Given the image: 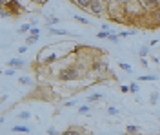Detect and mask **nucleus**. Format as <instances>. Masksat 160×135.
Masks as SVG:
<instances>
[{
  "label": "nucleus",
  "instance_id": "nucleus-9",
  "mask_svg": "<svg viewBox=\"0 0 160 135\" xmlns=\"http://www.w3.org/2000/svg\"><path fill=\"white\" fill-rule=\"evenodd\" d=\"M82 131H84L82 128H75V126H73V128H67L64 133H65V135H75V133H82Z\"/></svg>",
  "mask_w": 160,
  "mask_h": 135
},
{
  "label": "nucleus",
  "instance_id": "nucleus-21",
  "mask_svg": "<svg viewBox=\"0 0 160 135\" xmlns=\"http://www.w3.org/2000/svg\"><path fill=\"white\" fill-rule=\"evenodd\" d=\"M0 15H2V18H9L13 13L9 11V9H6V8H2V11H0Z\"/></svg>",
  "mask_w": 160,
  "mask_h": 135
},
{
  "label": "nucleus",
  "instance_id": "nucleus-6",
  "mask_svg": "<svg viewBox=\"0 0 160 135\" xmlns=\"http://www.w3.org/2000/svg\"><path fill=\"white\" fill-rule=\"evenodd\" d=\"M151 20H153L155 26H160V8H156V9L151 11Z\"/></svg>",
  "mask_w": 160,
  "mask_h": 135
},
{
  "label": "nucleus",
  "instance_id": "nucleus-19",
  "mask_svg": "<svg viewBox=\"0 0 160 135\" xmlns=\"http://www.w3.org/2000/svg\"><path fill=\"white\" fill-rule=\"evenodd\" d=\"M100 99H102V93H93V95L87 97V100H91V102H93V100H100Z\"/></svg>",
  "mask_w": 160,
  "mask_h": 135
},
{
  "label": "nucleus",
  "instance_id": "nucleus-38",
  "mask_svg": "<svg viewBox=\"0 0 160 135\" xmlns=\"http://www.w3.org/2000/svg\"><path fill=\"white\" fill-rule=\"evenodd\" d=\"M73 2H75V0H73Z\"/></svg>",
  "mask_w": 160,
  "mask_h": 135
},
{
  "label": "nucleus",
  "instance_id": "nucleus-16",
  "mask_svg": "<svg viewBox=\"0 0 160 135\" xmlns=\"http://www.w3.org/2000/svg\"><path fill=\"white\" fill-rule=\"evenodd\" d=\"M38 40V37H35V35H29L28 38H26V44H28V46H31V44H35Z\"/></svg>",
  "mask_w": 160,
  "mask_h": 135
},
{
  "label": "nucleus",
  "instance_id": "nucleus-5",
  "mask_svg": "<svg viewBox=\"0 0 160 135\" xmlns=\"http://www.w3.org/2000/svg\"><path fill=\"white\" fill-rule=\"evenodd\" d=\"M24 64H26L24 58H9V60H7V66H9V68H15V70H20Z\"/></svg>",
  "mask_w": 160,
  "mask_h": 135
},
{
  "label": "nucleus",
  "instance_id": "nucleus-33",
  "mask_svg": "<svg viewBox=\"0 0 160 135\" xmlns=\"http://www.w3.org/2000/svg\"><path fill=\"white\" fill-rule=\"evenodd\" d=\"M31 35H35V37H38V35H40V31H38V28H33V29H31Z\"/></svg>",
  "mask_w": 160,
  "mask_h": 135
},
{
  "label": "nucleus",
  "instance_id": "nucleus-23",
  "mask_svg": "<svg viewBox=\"0 0 160 135\" xmlns=\"http://www.w3.org/2000/svg\"><path fill=\"white\" fill-rule=\"evenodd\" d=\"M97 37H98V38H107V37H109V31L102 29V31H98V33H97Z\"/></svg>",
  "mask_w": 160,
  "mask_h": 135
},
{
  "label": "nucleus",
  "instance_id": "nucleus-35",
  "mask_svg": "<svg viewBox=\"0 0 160 135\" xmlns=\"http://www.w3.org/2000/svg\"><path fill=\"white\" fill-rule=\"evenodd\" d=\"M140 64H142V66H144V68H147V66H149V64H147V60H146V58H144V57H142V58H140Z\"/></svg>",
  "mask_w": 160,
  "mask_h": 135
},
{
  "label": "nucleus",
  "instance_id": "nucleus-29",
  "mask_svg": "<svg viewBox=\"0 0 160 135\" xmlns=\"http://www.w3.org/2000/svg\"><path fill=\"white\" fill-rule=\"evenodd\" d=\"M78 111H80V113H89V106H80Z\"/></svg>",
  "mask_w": 160,
  "mask_h": 135
},
{
  "label": "nucleus",
  "instance_id": "nucleus-13",
  "mask_svg": "<svg viewBox=\"0 0 160 135\" xmlns=\"http://www.w3.org/2000/svg\"><path fill=\"white\" fill-rule=\"evenodd\" d=\"M28 31H31V26L29 24H22L20 28H18V33L22 35V33H28Z\"/></svg>",
  "mask_w": 160,
  "mask_h": 135
},
{
  "label": "nucleus",
  "instance_id": "nucleus-18",
  "mask_svg": "<svg viewBox=\"0 0 160 135\" xmlns=\"http://www.w3.org/2000/svg\"><path fill=\"white\" fill-rule=\"evenodd\" d=\"M75 20H77V22H80V24H86V26L89 24V20H87V18H84V16H80V15H75Z\"/></svg>",
  "mask_w": 160,
  "mask_h": 135
},
{
  "label": "nucleus",
  "instance_id": "nucleus-14",
  "mask_svg": "<svg viewBox=\"0 0 160 135\" xmlns=\"http://www.w3.org/2000/svg\"><path fill=\"white\" fill-rule=\"evenodd\" d=\"M118 66L122 68L126 73H131V71H133V70H131V66H129V64H126V62H118Z\"/></svg>",
  "mask_w": 160,
  "mask_h": 135
},
{
  "label": "nucleus",
  "instance_id": "nucleus-25",
  "mask_svg": "<svg viewBox=\"0 0 160 135\" xmlns=\"http://www.w3.org/2000/svg\"><path fill=\"white\" fill-rule=\"evenodd\" d=\"M107 113H109V115H118V110H117L115 106H109V108H107Z\"/></svg>",
  "mask_w": 160,
  "mask_h": 135
},
{
  "label": "nucleus",
  "instance_id": "nucleus-8",
  "mask_svg": "<svg viewBox=\"0 0 160 135\" xmlns=\"http://www.w3.org/2000/svg\"><path fill=\"white\" fill-rule=\"evenodd\" d=\"M13 131H15V133H29V128H28V126L16 124V126H13Z\"/></svg>",
  "mask_w": 160,
  "mask_h": 135
},
{
  "label": "nucleus",
  "instance_id": "nucleus-12",
  "mask_svg": "<svg viewBox=\"0 0 160 135\" xmlns=\"http://www.w3.org/2000/svg\"><path fill=\"white\" fill-rule=\"evenodd\" d=\"M18 82H20V84H26V86H33V80H31L29 77H20Z\"/></svg>",
  "mask_w": 160,
  "mask_h": 135
},
{
  "label": "nucleus",
  "instance_id": "nucleus-24",
  "mask_svg": "<svg viewBox=\"0 0 160 135\" xmlns=\"http://www.w3.org/2000/svg\"><path fill=\"white\" fill-rule=\"evenodd\" d=\"M147 53H149V50H147V46H142V48L138 50V55H140V57H146Z\"/></svg>",
  "mask_w": 160,
  "mask_h": 135
},
{
  "label": "nucleus",
  "instance_id": "nucleus-1",
  "mask_svg": "<svg viewBox=\"0 0 160 135\" xmlns=\"http://www.w3.org/2000/svg\"><path fill=\"white\" fill-rule=\"evenodd\" d=\"M78 75H80V70H78V68L69 66V68H65V70H62V71L58 73V79H60V80H75V79H78Z\"/></svg>",
  "mask_w": 160,
  "mask_h": 135
},
{
  "label": "nucleus",
  "instance_id": "nucleus-36",
  "mask_svg": "<svg viewBox=\"0 0 160 135\" xmlns=\"http://www.w3.org/2000/svg\"><path fill=\"white\" fill-rule=\"evenodd\" d=\"M127 92H131L129 86H122V93H127Z\"/></svg>",
  "mask_w": 160,
  "mask_h": 135
},
{
  "label": "nucleus",
  "instance_id": "nucleus-37",
  "mask_svg": "<svg viewBox=\"0 0 160 135\" xmlns=\"http://www.w3.org/2000/svg\"><path fill=\"white\" fill-rule=\"evenodd\" d=\"M7 2H9V0H0V4H2V6H6Z\"/></svg>",
  "mask_w": 160,
  "mask_h": 135
},
{
  "label": "nucleus",
  "instance_id": "nucleus-26",
  "mask_svg": "<svg viewBox=\"0 0 160 135\" xmlns=\"http://www.w3.org/2000/svg\"><path fill=\"white\" fill-rule=\"evenodd\" d=\"M129 89H131V93H136V92H138V84H136V82H131V84H129Z\"/></svg>",
  "mask_w": 160,
  "mask_h": 135
},
{
  "label": "nucleus",
  "instance_id": "nucleus-27",
  "mask_svg": "<svg viewBox=\"0 0 160 135\" xmlns=\"http://www.w3.org/2000/svg\"><path fill=\"white\" fill-rule=\"evenodd\" d=\"M149 102H151V104H156V102H158V93H151Z\"/></svg>",
  "mask_w": 160,
  "mask_h": 135
},
{
  "label": "nucleus",
  "instance_id": "nucleus-4",
  "mask_svg": "<svg viewBox=\"0 0 160 135\" xmlns=\"http://www.w3.org/2000/svg\"><path fill=\"white\" fill-rule=\"evenodd\" d=\"M142 8L153 11V9H156V8H160V0H142Z\"/></svg>",
  "mask_w": 160,
  "mask_h": 135
},
{
  "label": "nucleus",
  "instance_id": "nucleus-28",
  "mask_svg": "<svg viewBox=\"0 0 160 135\" xmlns=\"http://www.w3.org/2000/svg\"><path fill=\"white\" fill-rule=\"evenodd\" d=\"M107 38H109L111 42H115V44H117V42L120 40V37H118V35H113V33H109V37H107Z\"/></svg>",
  "mask_w": 160,
  "mask_h": 135
},
{
  "label": "nucleus",
  "instance_id": "nucleus-22",
  "mask_svg": "<svg viewBox=\"0 0 160 135\" xmlns=\"http://www.w3.org/2000/svg\"><path fill=\"white\" fill-rule=\"evenodd\" d=\"M51 35H67V31H62V29H55V28H49Z\"/></svg>",
  "mask_w": 160,
  "mask_h": 135
},
{
  "label": "nucleus",
  "instance_id": "nucleus-3",
  "mask_svg": "<svg viewBox=\"0 0 160 135\" xmlns=\"http://www.w3.org/2000/svg\"><path fill=\"white\" fill-rule=\"evenodd\" d=\"M2 8H7L13 15H18V13L22 11V6L18 4V0H9V2H7L6 6H2Z\"/></svg>",
  "mask_w": 160,
  "mask_h": 135
},
{
  "label": "nucleus",
  "instance_id": "nucleus-7",
  "mask_svg": "<svg viewBox=\"0 0 160 135\" xmlns=\"http://www.w3.org/2000/svg\"><path fill=\"white\" fill-rule=\"evenodd\" d=\"M91 2H93V0H75V4H77L80 9H89Z\"/></svg>",
  "mask_w": 160,
  "mask_h": 135
},
{
  "label": "nucleus",
  "instance_id": "nucleus-10",
  "mask_svg": "<svg viewBox=\"0 0 160 135\" xmlns=\"http://www.w3.org/2000/svg\"><path fill=\"white\" fill-rule=\"evenodd\" d=\"M58 22H60V20H58L57 16H49L48 20H45V26H48V28H51V26H55V24H58Z\"/></svg>",
  "mask_w": 160,
  "mask_h": 135
},
{
  "label": "nucleus",
  "instance_id": "nucleus-32",
  "mask_svg": "<svg viewBox=\"0 0 160 135\" xmlns=\"http://www.w3.org/2000/svg\"><path fill=\"white\" fill-rule=\"evenodd\" d=\"M28 51V44H26V46H20L18 48V53H26Z\"/></svg>",
  "mask_w": 160,
  "mask_h": 135
},
{
  "label": "nucleus",
  "instance_id": "nucleus-17",
  "mask_svg": "<svg viewBox=\"0 0 160 135\" xmlns=\"http://www.w3.org/2000/svg\"><path fill=\"white\" fill-rule=\"evenodd\" d=\"M156 77L155 75H142V77H138V80H144V82H149V80H155Z\"/></svg>",
  "mask_w": 160,
  "mask_h": 135
},
{
  "label": "nucleus",
  "instance_id": "nucleus-34",
  "mask_svg": "<svg viewBox=\"0 0 160 135\" xmlns=\"http://www.w3.org/2000/svg\"><path fill=\"white\" fill-rule=\"evenodd\" d=\"M33 2H36L38 6H44V4H48V0H33Z\"/></svg>",
  "mask_w": 160,
  "mask_h": 135
},
{
  "label": "nucleus",
  "instance_id": "nucleus-31",
  "mask_svg": "<svg viewBox=\"0 0 160 135\" xmlns=\"http://www.w3.org/2000/svg\"><path fill=\"white\" fill-rule=\"evenodd\" d=\"M45 131H48V135H57V130L55 128H48Z\"/></svg>",
  "mask_w": 160,
  "mask_h": 135
},
{
  "label": "nucleus",
  "instance_id": "nucleus-30",
  "mask_svg": "<svg viewBox=\"0 0 160 135\" xmlns=\"http://www.w3.org/2000/svg\"><path fill=\"white\" fill-rule=\"evenodd\" d=\"M13 73H15V68H9V66H7V70H6V77H11Z\"/></svg>",
  "mask_w": 160,
  "mask_h": 135
},
{
  "label": "nucleus",
  "instance_id": "nucleus-20",
  "mask_svg": "<svg viewBox=\"0 0 160 135\" xmlns=\"http://www.w3.org/2000/svg\"><path fill=\"white\" fill-rule=\"evenodd\" d=\"M126 131H127V133H136V131H138V126H135V124H129V126L126 128Z\"/></svg>",
  "mask_w": 160,
  "mask_h": 135
},
{
  "label": "nucleus",
  "instance_id": "nucleus-11",
  "mask_svg": "<svg viewBox=\"0 0 160 135\" xmlns=\"http://www.w3.org/2000/svg\"><path fill=\"white\" fill-rule=\"evenodd\" d=\"M91 68H93V70H106V64L100 62V60H95L93 64H91Z\"/></svg>",
  "mask_w": 160,
  "mask_h": 135
},
{
  "label": "nucleus",
  "instance_id": "nucleus-15",
  "mask_svg": "<svg viewBox=\"0 0 160 135\" xmlns=\"http://www.w3.org/2000/svg\"><path fill=\"white\" fill-rule=\"evenodd\" d=\"M29 117H31L29 111H20V113H18V119H22V121H28Z\"/></svg>",
  "mask_w": 160,
  "mask_h": 135
},
{
  "label": "nucleus",
  "instance_id": "nucleus-2",
  "mask_svg": "<svg viewBox=\"0 0 160 135\" xmlns=\"http://www.w3.org/2000/svg\"><path fill=\"white\" fill-rule=\"evenodd\" d=\"M89 11L93 13L95 16H102L104 11H106V6H104L102 0H93V2H91V6H89Z\"/></svg>",
  "mask_w": 160,
  "mask_h": 135
}]
</instances>
